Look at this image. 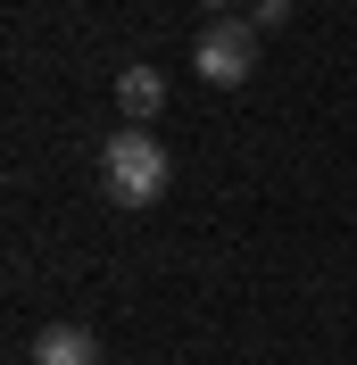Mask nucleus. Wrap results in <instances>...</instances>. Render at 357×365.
I'll use <instances>...</instances> for the list:
<instances>
[{
  "label": "nucleus",
  "instance_id": "423d86ee",
  "mask_svg": "<svg viewBox=\"0 0 357 365\" xmlns=\"http://www.w3.org/2000/svg\"><path fill=\"white\" fill-rule=\"evenodd\" d=\"M208 9H216V17H224V9H233V0H208Z\"/></svg>",
  "mask_w": 357,
  "mask_h": 365
},
{
  "label": "nucleus",
  "instance_id": "f03ea898",
  "mask_svg": "<svg viewBox=\"0 0 357 365\" xmlns=\"http://www.w3.org/2000/svg\"><path fill=\"white\" fill-rule=\"evenodd\" d=\"M258 42H266V34H258L249 17H216L200 42H191V67H200L216 91H249V75H258Z\"/></svg>",
  "mask_w": 357,
  "mask_h": 365
},
{
  "label": "nucleus",
  "instance_id": "20e7f679",
  "mask_svg": "<svg viewBox=\"0 0 357 365\" xmlns=\"http://www.w3.org/2000/svg\"><path fill=\"white\" fill-rule=\"evenodd\" d=\"M158 108H166V75L158 67H125L116 75V116H125V125H150Z\"/></svg>",
  "mask_w": 357,
  "mask_h": 365
},
{
  "label": "nucleus",
  "instance_id": "39448f33",
  "mask_svg": "<svg viewBox=\"0 0 357 365\" xmlns=\"http://www.w3.org/2000/svg\"><path fill=\"white\" fill-rule=\"evenodd\" d=\"M249 25H258V34H274V25H291V0H258V9H249Z\"/></svg>",
  "mask_w": 357,
  "mask_h": 365
},
{
  "label": "nucleus",
  "instance_id": "f257e3e1",
  "mask_svg": "<svg viewBox=\"0 0 357 365\" xmlns=\"http://www.w3.org/2000/svg\"><path fill=\"white\" fill-rule=\"evenodd\" d=\"M166 182H175V158H166V141L150 125H116L109 150H100V191L116 207H158L166 200Z\"/></svg>",
  "mask_w": 357,
  "mask_h": 365
},
{
  "label": "nucleus",
  "instance_id": "7ed1b4c3",
  "mask_svg": "<svg viewBox=\"0 0 357 365\" xmlns=\"http://www.w3.org/2000/svg\"><path fill=\"white\" fill-rule=\"evenodd\" d=\"M34 365H100V332L91 324H42L34 332Z\"/></svg>",
  "mask_w": 357,
  "mask_h": 365
}]
</instances>
